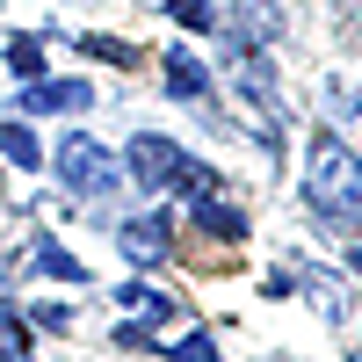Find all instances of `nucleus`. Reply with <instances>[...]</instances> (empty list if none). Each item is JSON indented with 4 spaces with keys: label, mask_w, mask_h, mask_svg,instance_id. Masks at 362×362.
<instances>
[{
    "label": "nucleus",
    "mask_w": 362,
    "mask_h": 362,
    "mask_svg": "<svg viewBox=\"0 0 362 362\" xmlns=\"http://www.w3.org/2000/svg\"><path fill=\"white\" fill-rule=\"evenodd\" d=\"M305 189H312V203H319L334 225H355V218H362V160L348 153L341 138H312Z\"/></svg>",
    "instance_id": "1"
},
{
    "label": "nucleus",
    "mask_w": 362,
    "mask_h": 362,
    "mask_svg": "<svg viewBox=\"0 0 362 362\" xmlns=\"http://www.w3.org/2000/svg\"><path fill=\"white\" fill-rule=\"evenodd\" d=\"M124 167H131V181H138V189H153V196H167V189L203 196V189H210V181H203V167L181 153L174 138H160V131H138V138H131V153H124Z\"/></svg>",
    "instance_id": "2"
},
{
    "label": "nucleus",
    "mask_w": 362,
    "mask_h": 362,
    "mask_svg": "<svg viewBox=\"0 0 362 362\" xmlns=\"http://www.w3.org/2000/svg\"><path fill=\"white\" fill-rule=\"evenodd\" d=\"M51 167H58V181H66L73 196H109L116 181H124V160H116L109 145H95L87 131H73L66 145H58V160H51Z\"/></svg>",
    "instance_id": "3"
},
{
    "label": "nucleus",
    "mask_w": 362,
    "mask_h": 362,
    "mask_svg": "<svg viewBox=\"0 0 362 362\" xmlns=\"http://www.w3.org/2000/svg\"><path fill=\"white\" fill-rule=\"evenodd\" d=\"M87 102H95V87H87V80H37V87L22 95L29 116H58V109H87Z\"/></svg>",
    "instance_id": "4"
},
{
    "label": "nucleus",
    "mask_w": 362,
    "mask_h": 362,
    "mask_svg": "<svg viewBox=\"0 0 362 362\" xmlns=\"http://www.w3.org/2000/svg\"><path fill=\"white\" fill-rule=\"evenodd\" d=\"M232 29H239V44H276L283 37V8H276V0H239V8H232Z\"/></svg>",
    "instance_id": "5"
},
{
    "label": "nucleus",
    "mask_w": 362,
    "mask_h": 362,
    "mask_svg": "<svg viewBox=\"0 0 362 362\" xmlns=\"http://www.w3.org/2000/svg\"><path fill=\"white\" fill-rule=\"evenodd\" d=\"M116 247H124V261H160L167 254V218H131L124 232H116Z\"/></svg>",
    "instance_id": "6"
},
{
    "label": "nucleus",
    "mask_w": 362,
    "mask_h": 362,
    "mask_svg": "<svg viewBox=\"0 0 362 362\" xmlns=\"http://www.w3.org/2000/svg\"><path fill=\"white\" fill-rule=\"evenodd\" d=\"M160 58H167V95H181V102H189V95H203V87H210V73L196 66L189 51H160Z\"/></svg>",
    "instance_id": "7"
},
{
    "label": "nucleus",
    "mask_w": 362,
    "mask_h": 362,
    "mask_svg": "<svg viewBox=\"0 0 362 362\" xmlns=\"http://www.w3.org/2000/svg\"><path fill=\"white\" fill-rule=\"evenodd\" d=\"M37 268H44V276H58V283H87V268L58 247V239H37Z\"/></svg>",
    "instance_id": "8"
},
{
    "label": "nucleus",
    "mask_w": 362,
    "mask_h": 362,
    "mask_svg": "<svg viewBox=\"0 0 362 362\" xmlns=\"http://www.w3.org/2000/svg\"><path fill=\"white\" fill-rule=\"evenodd\" d=\"M203 225L218 232V239H247V218H239L232 203H218V196H203Z\"/></svg>",
    "instance_id": "9"
},
{
    "label": "nucleus",
    "mask_w": 362,
    "mask_h": 362,
    "mask_svg": "<svg viewBox=\"0 0 362 362\" xmlns=\"http://www.w3.org/2000/svg\"><path fill=\"white\" fill-rule=\"evenodd\" d=\"M116 297H124L131 312H145V319H174V297H160V290H145V283H124Z\"/></svg>",
    "instance_id": "10"
},
{
    "label": "nucleus",
    "mask_w": 362,
    "mask_h": 362,
    "mask_svg": "<svg viewBox=\"0 0 362 362\" xmlns=\"http://www.w3.org/2000/svg\"><path fill=\"white\" fill-rule=\"evenodd\" d=\"M0 153H8L15 167H37V160H44V153H37V138H29L22 124H0Z\"/></svg>",
    "instance_id": "11"
},
{
    "label": "nucleus",
    "mask_w": 362,
    "mask_h": 362,
    "mask_svg": "<svg viewBox=\"0 0 362 362\" xmlns=\"http://www.w3.org/2000/svg\"><path fill=\"white\" fill-rule=\"evenodd\" d=\"M167 15L181 29H218V8H210V0H167Z\"/></svg>",
    "instance_id": "12"
},
{
    "label": "nucleus",
    "mask_w": 362,
    "mask_h": 362,
    "mask_svg": "<svg viewBox=\"0 0 362 362\" xmlns=\"http://www.w3.org/2000/svg\"><path fill=\"white\" fill-rule=\"evenodd\" d=\"M8 66H15L22 80H37V73H44V44H37V37H15V44H8Z\"/></svg>",
    "instance_id": "13"
},
{
    "label": "nucleus",
    "mask_w": 362,
    "mask_h": 362,
    "mask_svg": "<svg viewBox=\"0 0 362 362\" xmlns=\"http://www.w3.org/2000/svg\"><path fill=\"white\" fill-rule=\"evenodd\" d=\"M174 362H218V341H210V334H189V341H181V348H167Z\"/></svg>",
    "instance_id": "14"
},
{
    "label": "nucleus",
    "mask_w": 362,
    "mask_h": 362,
    "mask_svg": "<svg viewBox=\"0 0 362 362\" xmlns=\"http://www.w3.org/2000/svg\"><path fill=\"white\" fill-rule=\"evenodd\" d=\"M355 276H362V254H355Z\"/></svg>",
    "instance_id": "15"
}]
</instances>
